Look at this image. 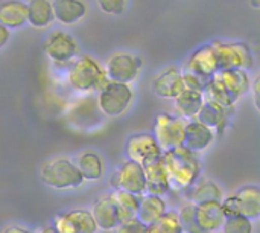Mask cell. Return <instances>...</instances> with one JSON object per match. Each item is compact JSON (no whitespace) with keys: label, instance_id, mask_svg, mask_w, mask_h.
<instances>
[{"label":"cell","instance_id":"1","mask_svg":"<svg viewBox=\"0 0 260 233\" xmlns=\"http://www.w3.org/2000/svg\"><path fill=\"white\" fill-rule=\"evenodd\" d=\"M250 87L251 79L247 70H218L206 84L203 95L206 101L235 108Z\"/></svg>","mask_w":260,"mask_h":233},{"label":"cell","instance_id":"2","mask_svg":"<svg viewBox=\"0 0 260 233\" xmlns=\"http://www.w3.org/2000/svg\"><path fill=\"white\" fill-rule=\"evenodd\" d=\"M161 159L166 168L171 191L186 192L201 177L200 156L184 147L165 151Z\"/></svg>","mask_w":260,"mask_h":233},{"label":"cell","instance_id":"3","mask_svg":"<svg viewBox=\"0 0 260 233\" xmlns=\"http://www.w3.org/2000/svg\"><path fill=\"white\" fill-rule=\"evenodd\" d=\"M67 82L78 93H99L110 82V79L105 69H102L94 58L90 55H82L72 63L67 73Z\"/></svg>","mask_w":260,"mask_h":233},{"label":"cell","instance_id":"4","mask_svg":"<svg viewBox=\"0 0 260 233\" xmlns=\"http://www.w3.org/2000/svg\"><path fill=\"white\" fill-rule=\"evenodd\" d=\"M40 179L53 189H75L85 182L76 163L66 157H56L44 163L40 169Z\"/></svg>","mask_w":260,"mask_h":233},{"label":"cell","instance_id":"5","mask_svg":"<svg viewBox=\"0 0 260 233\" xmlns=\"http://www.w3.org/2000/svg\"><path fill=\"white\" fill-rule=\"evenodd\" d=\"M219 64V70H250L254 64L251 49L244 41L215 40L210 43Z\"/></svg>","mask_w":260,"mask_h":233},{"label":"cell","instance_id":"6","mask_svg":"<svg viewBox=\"0 0 260 233\" xmlns=\"http://www.w3.org/2000/svg\"><path fill=\"white\" fill-rule=\"evenodd\" d=\"M187 121L171 113H158L154 121L152 136L165 151L175 150L184 145Z\"/></svg>","mask_w":260,"mask_h":233},{"label":"cell","instance_id":"7","mask_svg":"<svg viewBox=\"0 0 260 233\" xmlns=\"http://www.w3.org/2000/svg\"><path fill=\"white\" fill-rule=\"evenodd\" d=\"M134 99V92L128 84L108 82L98 95V105L104 116L119 118L131 105Z\"/></svg>","mask_w":260,"mask_h":233},{"label":"cell","instance_id":"8","mask_svg":"<svg viewBox=\"0 0 260 233\" xmlns=\"http://www.w3.org/2000/svg\"><path fill=\"white\" fill-rule=\"evenodd\" d=\"M142 64L143 63L137 55L128 52H117L108 58L105 64V73L111 82L129 85L139 78Z\"/></svg>","mask_w":260,"mask_h":233},{"label":"cell","instance_id":"9","mask_svg":"<svg viewBox=\"0 0 260 233\" xmlns=\"http://www.w3.org/2000/svg\"><path fill=\"white\" fill-rule=\"evenodd\" d=\"M111 186L114 191H123L129 192L133 195L142 197L146 194V179L143 166L126 160L123 162L114 172L111 179Z\"/></svg>","mask_w":260,"mask_h":233},{"label":"cell","instance_id":"10","mask_svg":"<svg viewBox=\"0 0 260 233\" xmlns=\"http://www.w3.org/2000/svg\"><path fill=\"white\" fill-rule=\"evenodd\" d=\"M125 156L128 160L139 165H146L163 156V150L157 143L152 133H137L126 139Z\"/></svg>","mask_w":260,"mask_h":233},{"label":"cell","instance_id":"11","mask_svg":"<svg viewBox=\"0 0 260 233\" xmlns=\"http://www.w3.org/2000/svg\"><path fill=\"white\" fill-rule=\"evenodd\" d=\"M43 50L49 60L58 64L70 63L78 55V43L76 40L64 32V31H53L44 41Z\"/></svg>","mask_w":260,"mask_h":233},{"label":"cell","instance_id":"12","mask_svg":"<svg viewBox=\"0 0 260 233\" xmlns=\"http://www.w3.org/2000/svg\"><path fill=\"white\" fill-rule=\"evenodd\" d=\"M52 226L59 233H96L99 230L91 212L84 209L58 214Z\"/></svg>","mask_w":260,"mask_h":233},{"label":"cell","instance_id":"13","mask_svg":"<svg viewBox=\"0 0 260 233\" xmlns=\"http://www.w3.org/2000/svg\"><path fill=\"white\" fill-rule=\"evenodd\" d=\"M183 69L197 75L203 81L209 82V79L219 70L218 58H216V53H215L212 44L210 43L204 44V46L198 47L195 52H192V55L187 58Z\"/></svg>","mask_w":260,"mask_h":233},{"label":"cell","instance_id":"14","mask_svg":"<svg viewBox=\"0 0 260 233\" xmlns=\"http://www.w3.org/2000/svg\"><path fill=\"white\" fill-rule=\"evenodd\" d=\"M186 89L183 79V70L177 66L165 67L152 79V90L161 99H175Z\"/></svg>","mask_w":260,"mask_h":233},{"label":"cell","instance_id":"15","mask_svg":"<svg viewBox=\"0 0 260 233\" xmlns=\"http://www.w3.org/2000/svg\"><path fill=\"white\" fill-rule=\"evenodd\" d=\"M233 111L235 108L232 107H224L218 102L204 99V104L195 119L213 130L215 134H222L233 116Z\"/></svg>","mask_w":260,"mask_h":233},{"label":"cell","instance_id":"16","mask_svg":"<svg viewBox=\"0 0 260 233\" xmlns=\"http://www.w3.org/2000/svg\"><path fill=\"white\" fill-rule=\"evenodd\" d=\"M215 137H216V134H215L213 130H210L204 124L193 119V121L187 122L186 137H184V145L183 147L200 156L203 151H206L215 142Z\"/></svg>","mask_w":260,"mask_h":233},{"label":"cell","instance_id":"17","mask_svg":"<svg viewBox=\"0 0 260 233\" xmlns=\"http://www.w3.org/2000/svg\"><path fill=\"white\" fill-rule=\"evenodd\" d=\"M195 217L198 226L207 233H215L222 229L225 215L221 208V201H207L195 205Z\"/></svg>","mask_w":260,"mask_h":233},{"label":"cell","instance_id":"18","mask_svg":"<svg viewBox=\"0 0 260 233\" xmlns=\"http://www.w3.org/2000/svg\"><path fill=\"white\" fill-rule=\"evenodd\" d=\"M143 171H145V179H146V194L163 197L165 194L171 191L166 168H165L161 157L143 165Z\"/></svg>","mask_w":260,"mask_h":233},{"label":"cell","instance_id":"19","mask_svg":"<svg viewBox=\"0 0 260 233\" xmlns=\"http://www.w3.org/2000/svg\"><path fill=\"white\" fill-rule=\"evenodd\" d=\"M91 215H93L99 230H104V232L116 230L120 226L119 215H117V208H116V203H114L111 194L101 197L94 203Z\"/></svg>","mask_w":260,"mask_h":233},{"label":"cell","instance_id":"20","mask_svg":"<svg viewBox=\"0 0 260 233\" xmlns=\"http://www.w3.org/2000/svg\"><path fill=\"white\" fill-rule=\"evenodd\" d=\"M186 198L189 200V203L193 205H200V203H207V201H222L224 200V194L221 186L209 179L200 177L186 192H184Z\"/></svg>","mask_w":260,"mask_h":233},{"label":"cell","instance_id":"21","mask_svg":"<svg viewBox=\"0 0 260 233\" xmlns=\"http://www.w3.org/2000/svg\"><path fill=\"white\" fill-rule=\"evenodd\" d=\"M52 6L55 20L66 26L81 21L87 14L84 0H52Z\"/></svg>","mask_w":260,"mask_h":233},{"label":"cell","instance_id":"22","mask_svg":"<svg viewBox=\"0 0 260 233\" xmlns=\"http://www.w3.org/2000/svg\"><path fill=\"white\" fill-rule=\"evenodd\" d=\"M166 212H168V208H166V201L163 200V197H155L149 194H145L140 197L137 220L143 226L149 227L151 224L157 223Z\"/></svg>","mask_w":260,"mask_h":233},{"label":"cell","instance_id":"23","mask_svg":"<svg viewBox=\"0 0 260 233\" xmlns=\"http://www.w3.org/2000/svg\"><path fill=\"white\" fill-rule=\"evenodd\" d=\"M27 23V3L21 0H5L0 3V24L18 29Z\"/></svg>","mask_w":260,"mask_h":233},{"label":"cell","instance_id":"24","mask_svg":"<svg viewBox=\"0 0 260 233\" xmlns=\"http://www.w3.org/2000/svg\"><path fill=\"white\" fill-rule=\"evenodd\" d=\"M204 104V95L203 92H197V90H189L184 89L183 93H180L175 99H174V105H175V111L177 116H180L184 121H193L201 107Z\"/></svg>","mask_w":260,"mask_h":233},{"label":"cell","instance_id":"25","mask_svg":"<svg viewBox=\"0 0 260 233\" xmlns=\"http://www.w3.org/2000/svg\"><path fill=\"white\" fill-rule=\"evenodd\" d=\"M235 197L238 200L239 214L242 217H247L251 221L260 218V186H244L235 194Z\"/></svg>","mask_w":260,"mask_h":233},{"label":"cell","instance_id":"26","mask_svg":"<svg viewBox=\"0 0 260 233\" xmlns=\"http://www.w3.org/2000/svg\"><path fill=\"white\" fill-rule=\"evenodd\" d=\"M55 21L53 6L50 0L27 2V23L37 29H46Z\"/></svg>","mask_w":260,"mask_h":233},{"label":"cell","instance_id":"27","mask_svg":"<svg viewBox=\"0 0 260 233\" xmlns=\"http://www.w3.org/2000/svg\"><path fill=\"white\" fill-rule=\"evenodd\" d=\"M76 166H78L81 176L84 177V180H88V182H96V180L102 179L104 169H105L102 157L94 151L82 153L78 157Z\"/></svg>","mask_w":260,"mask_h":233},{"label":"cell","instance_id":"28","mask_svg":"<svg viewBox=\"0 0 260 233\" xmlns=\"http://www.w3.org/2000/svg\"><path fill=\"white\" fill-rule=\"evenodd\" d=\"M111 197L116 203L117 208V215H119V221L120 224L131 221L134 218H137V211H139V201L140 197L133 195L129 192H123V191H113Z\"/></svg>","mask_w":260,"mask_h":233},{"label":"cell","instance_id":"29","mask_svg":"<svg viewBox=\"0 0 260 233\" xmlns=\"http://www.w3.org/2000/svg\"><path fill=\"white\" fill-rule=\"evenodd\" d=\"M146 233H183L178 220V212L168 211L157 223L146 227Z\"/></svg>","mask_w":260,"mask_h":233},{"label":"cell","instance_id":"30","mask_svg":"<svg viewBox=\"0 0 260 233\" xmlns=\"http://www.w3.org/2000/svg\"><path fill=\"white\" fill-rule=\"evenodd\" d=\"M178 220H180V226L183 229V233H207L204 232L197 223L193 203H187L178 211Z\"/></svg>","mask_w":260,"mask_h":233},{"label":"cell","instance_id":"31","mask_svg":"<svg viewBox=\"0 0 260 233\" xmlns=\"http://www.w3.org/2000/svg\"><path fill=\"white\" fill-rule=\"evenodd\" d=\"M221 230L224 233H253V221L242 215L230 217L225 218Z\"/></svg>","mask_w":260,"mask_h":233},{"label":"cell","instance_id":"32","mask_svg":"<svg viewBox=\"0 0 260 233\" xmlns=\"http://www.w3.org/2000/svg\"><path fill=\"white\" fill-rule=\"evenodd\" d=\"M102 12L110 15H120L128 6V0H96Z\"/></svg>","mask_w":260,"mask_h":233},{"label":"cell","instance_id":"33","mask_svg":"<svg viewBox=\"0 0 260 233\" xmlns=\"http://www.w3.org/2000/svg\"><path fill=\"white\" fill-rule=\"evenodd\" d=\"M116 233H146V226H143L137 218H134L131 221L120 224L116 229Z\"/></svg>","mask_w":260,"mask_h":233},{"label":"cell","instance_id":"34","mask_svg":"<svg viewBox=\"0 0 260 233\" xmlns=\"http://www.w3.org/2000/svg\"><path fill=\"white\" fill-rule=\"evenodd\" d=\"M251 98H253V104L256 107V110L260 113V72L253 78L251 81Z\"/></svg>","mask_w":260,"mask_h":233},{"label":"cell","instance_id":"35","mask_svg":"<svg viewBox=\"0 0 260 233\" xmlns=\"http://www.w3.org/2000/svg\"><path fill=\"white\" fill-rule=\"evenodd\" d=\"M0 233H32L30 230H27V229H24V227H21V226H15V224H12V226H6L3 230Z\"/></svg>","mask_w":260,"mask_h":233},{"label":"cell","instance_id":"36","mask_svg":"<svg viewBox=\"0 0 260 233\" xmlns=\"http://www.w3.org/2000/svg\"><path fill=\"white\" fill-rule=\"evenodd\" d=\"M9 35H11L9 29L0 24V49H2V47H3V46L8 43V40H9Z\"/></svg>","mask_w":260,"mask_h":233},{"label":"cell","instance_id":"37","mask_svg":"<svg viewBox=\"0 0 260 233\" xmlns=\"http://www.w3.org/2000/svg\"><path fill=\"white\" fill-rule=\"evenodd\" d=\"M37 233H59L53 226H46V227H41Z\"/></svg>","mask_w":260,"mask_h":233},{"label":"cell","instance_id":"38","mask_svg":"<svg viewBox=\"0 0 260 233\" xmlns=\"http://www.w3.org/2000/svg\"><path fill=\"white\" fill-rule=\"evenodd\" d=\"M251 5L254 8H260V0H251Z\"/></svg>","mask_w":260,"mask_h":233}]
</instances>
